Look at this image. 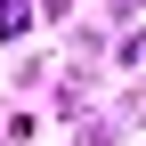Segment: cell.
Masks as SVG:
<instances>
[{
  "label": "cell",
  "instance_id": "1",
  "mask_svg": "<svg viewBox=\"0 0 146 146\" xmlns=\"http://www.w3.org/2000/svg\"><path fill=\"white\" fill-rule=\"evenodd\" d=\"M0 33H25V0H0Z\"/></svg>",
  "mask_w": 146,
  "mask_h": 146
},
{
  "label": "cell",
  "instance_id": "2",
  "mask_svg": "<svg viewBox=\"0 0 146 146\" xmlns=\"http://www.w3.org/2000/svg\"><path fill=\"white\" fill-rule=\"evenodd\" d=\"M49 8H65V0H49Z\"/></svg>",
  "mask_w": 146,
  "mask_h": 146
}]
</instances>
